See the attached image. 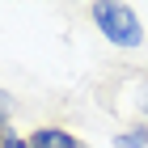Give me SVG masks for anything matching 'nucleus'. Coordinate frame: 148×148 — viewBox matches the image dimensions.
Returning a JSON list of instances; mask_svg holds the SVG:
<instances>
[{"instance_id":"1","label":"nucleus","mask_w":148,"mask_h":148,"mask_svg":"<svg viewBox=\"0 0 148 148\" xmlns=\"http://www.w3.org/2000/svg\"><path fill=\"white\" fill-rule=\"evenodd\" d=\"M93 25L102 30V38L119 51H136L144 47V25H140L136 9L131 4H119V0H106V4H89Z\"/></svg>"},{"instance_id":"2","label":"nucleus","mask_w":148,"mask_h":148,"mask_svg":"<svg viewBox=\"0 0 148 148\" xmlns=\"http://www.w3.org/2000/svg\"><path fill=\"white\" fill-rule=\"evenodd\" d=\"M30 148H85V144H80L72 131L47 123V127H34V131H30Z\"/></svg>"},{"instance_id":"3","label":"nucleus","mask_w":148,"mask_h":148,"mask_svg":"<svg viewBox=\"0 0 148 148\" xmlns=\"http://www.w3.org/2000/svg\"><path fill=\"white\" fill-rule=\"evenodd\" d=\"M114 148H148V123H136L114 136Z\"/></svg>"},{"instance_id":"4","label":"nucleus","mask_w":148,"mask_h":148,"mask_svg":"<svg viewBox=\"0 0 148 148\" xmlns=\"http://www.w3.org/2000/svg\"><path fill=\"white\" fill-rule=\"evenodd\" d=\"M9 119H13V93H9V89H0V140L13 131V127H9Z\"/></svg>"},{"instance_id":"5","label":"nucleus","mask_w":148,"mask_h":148,"mask_svg":"<svg viewBox=\"0 0 148 148\" xmlns=\"http://www.w3.org/2000/svg\"><path fill=\"white\" fill-rule=\"evenodd\" d=\"M0 148H30V136H17V131H9V136L0 140Z\"/></svg>"},{"instance_id":"6","label":"nucleus","mask_w":148,"mask_h":148,"mask_svg":"<svg viewBox=\"0 0 148 148\" xmlns=\"http://www.w3.org/2000/svg\"><path fill=\"white\" fill-rule=\"evenodd\" d=\"M140 110H144V119H148V80H144V97H140Z\"/></svg>"}]
</instances>
